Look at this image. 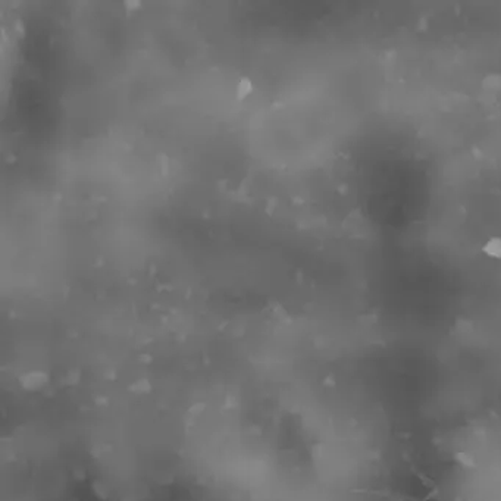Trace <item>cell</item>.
Listing matches in <instances>:
<instances>
[{
    "label": "cell",
    "mask_w": 501,
    "mask_h": 501,
    "mask_svg": "<svg viewBox=\"0 0 501 501\" xmlns=\"http://www.w3.org/2000/svg\"><path fill=\"white\" fill-rule=\"evenodd\" d=\"M343 230L351 238L366 240L372 234V225L362 211H351L343 221Z\"/></svg>",
    "instance_id": "cell-1"
},
{
    "label": "cell",
    "mask_w": 501,
    "mask_h": 501,
    "mask_svg": "<svg viewBox=\"0 0 501 501\" xmlns=\"http://www.w3.org/2000/svg\"><path fill=\"white\" fill-rule=\"evenodd\" d=\"M481 88H482V93L497 99V96L501 94V72H491L485 75L482 79Z\"/></svg>",
    "instance_id": "cell-2"
},
{
    "label": "cell",
    "mask_w": 501,
    "mask_h": 501,
    "mask_svg": "<svg viewBox=\"0 0 501 501\" xmlns=\"http://www.w3.org/2000/svg\"><path fill=\"white\" fill-rule=\"evenodd\" d=\"M482 251H484L485 256H488L491 259L501 260V237L490 238L482 246Z\"/></svg>",
    "instance_id": "cell-3"
},
{
    "label": "cell",
    "mask_w": 501,
    "mask_h": 501,
    "mask_svg": "<svg viewBox=\"0 0 501 501\" xmlns=\"http://www.w3.org/2000/svg\"><path fill=\"white\" fill-rule=\"evenodd\" d=\"M43 376H44V373H40V372L28 373L22 378V385L28 390H38L41 385L46 384V378H43Z\"/></svg>",
    "instance_id": "cell-4"
},
{
    "label": "cell",
    "mask_w": 501,
    "mask_h": 501,
    "mask_svg": "<svg viewBox=\"0 0 501 501\" xmlns=\"http://www.w3.org/2000/svg\"><path fill=\"white\" fill-rule=\"evenodd\" d=\"M251 91H253V84H251V81L249 78L240 79V82H238L237 85L238 99H244V97H247Z\"/></svg>",
    "instance_id": "cell-5"
},
{
    "label": "cell",
    "mask_w": 501,
    "mask_h": 501,
    "mask_svg": "<svg viewBox=\"0 0 501 501\" xmlns=\"http://www.w3.org/2000/svg\"><path fill=\"white\" fill-rule=\"evenodd\" d=\"M275 206H276V199H275V197L269 199V200H267V205H266V212H267V213H272V212L275 211Z\"/></svg>",
    "instance_id": "cell-6"
},
{
    "label": "cell",
    "mask_w": 501,
    "mask_h": 501,
    "mask_svg": "<svg viewBox=\"0 0 501 501\" xmlns=\"http://www.w3.org/2000/svg\"><path fill=\"white\" fill-rule=\"evenodd\" d=\"M125 6L130 9V12H132L134 9L140 7V6H141V3H140V1H132V0H130V1H125Z\"/></svg>",
    "instance_id": "cell-7"
}]
</instances>
